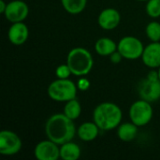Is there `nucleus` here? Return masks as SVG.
Instances as JSON below:
<instances>
[{"label":"nucleus","instance_id":"1","mask_svg":"<svg viewBox=\"0 0 160 160\" xmlns=\"http://www.w3.org/2000/svg\"><path fill=\"white\" fill-rule=\"evenodd\" d=\"M45 133L49 140L62 145L72 141L77 129L73 120L65 113H55L48 119L45 125Z\"/></svg>","mask_w":160,"mask_h":160},{"label":"nucleus","instance_id":"8","mask_svg":"<svg viewBox=\"0 0 160 160\" xmlns=\"http://www.w3.org/2000/svg\"><path fill=\"white\" fill-rule=\"evenodd\" d=\"M22 142L20 137L11 130L0 132V154L3 156H13L20 152Z\"/></svg>","mask_w":160,"mask_h":160},{"label":"nucleus","instance_id":"17","mask_svg":"<svg viewBox=\"0 0 160 160\" xmlns=\"http://www.w3.org/2000/svg\"><path fill=\"white\" fill-rule=\"evenodd\" d=\"M81 157L80 146L70 142H68L60 147V158L63 160H77Z\"/></svg>","mask_w":160,"mask_h":160},{"label":"nucleus","instance_id":"16","mask_svg":"<svg viewBox=\"0 0 160 160\" xmlns=\"http://www.w3.org/2000/svg\"><path fill=\"white\" fill-rule=\"evenodd\" d=\"M138 133V126L134 123H123L117 128V136L123 142L133 141Z\"/></svg>","mask_w":160,"mask_h":160},{"label":"nucleus","instance_id":"11","mask_svg":"<svg viewBox=\"0 0 160 160\" xmlns=\"http://www.w3.org/2000/svg\"><path fill=\"white\" fill-rule=\"evenodd\" d=\"M99 26L104 30H112L116 28L121 22V15L118 10L112 8L103 9L98 18Z\"/></svg>","mask_w":160,"mask_h":160},{"label":"nucleus","instance_id":"6","mask_svg":"<svg viewBox=\"0 0 160 160\" xmlns=\"http://www.w3.org/2000/svg\"><path fill=\"white\" fill-rule=\"evenodd\" d=\"M153 108L151 102L144 99L135 101L129 109V117L132 123L138 127H143L150 123L153 118Z\"/></svg>","mask_w":160,"mask_h":160},{"label":"nucleus","instance_id":"4","mask_svg":"<svg viewBox=\"0 0 160 160\" xmlns=\"http://www.w3.org/2000/svg\"><path fill=\"white\" fill-rule=\"evenodd\" d=\"M77 84L69 79H57L48 87L49 97L57 102H67L76 98Z\"/></svg>","mask_w":160,"mask_h":160},{"label":"nucleus","instance_id":"15","mask_svg":"<svg viewBox=\"0 0 160 160\" xmlns=\"http://www.w3.org/2000/svg\"><path fill=\"white\" fill-rule=\"evenodd\" d=\"M95 50L97 53L101 56H110L112 53L117 51V45L110 38H101L97 40L95 44Z\"/></svg>","mask_w":160,"mask_h":160},{"label":"nucleus","instance_id":"5","mask_svg":"<svg viewBox=\"0 0 160 160\" xmlns=\"http://www.w3.org/2000/svg\"><path fill=\"white\" fill-rule=\"evenodd\" d=\"M139 96L148 102H155L160 98V79L158 72L150 71L146 78L139 84Z\"/></svg>","mask_w":160,"mask_h":160},{"label":"nucleus","instance_id":"27","mask_svg":"<svg viewBox=\"0 0 160 160\" xmlns=\"http://www.w3.org/2000/svg\"><path fill=\"white\" fill-rule=\"evenodd\" d=\"M138 1H148V0H138Z\"/></svg>","mask_w":160,"mask_h":160},{"label":"nucleus","instance_id":"7","mask_svg":"<svg viewBox=\"0 0 160 160\" xmlns=\"http://www.w3.org/2000/svg\"><path fill=\"white\" fill-rule=\"evenodd\" d=\"M144 47L142 42L131 36L124 37L117 44V51L121 53L123 58L128 60H135L142 57Z\"/></svg>","mask_w":160,"mask_h":160},{"label":"nucleus","instance_id":"14","mask_svg":"<svg viewBox=\"0 0 160 160\" xmlns=\"http://www.w3.org/2000/svg\"><path fill=\"white\" fill-rule=\"evenodd\" d=\"M99 128L95 122H85L77 129L78 137L83 142H92L98 136Z\"/></svg>","mask_w":160,"mask_h":160},{"label":"nucleus","instance_id":"2","mask_svg":"<svg viewBox=\"0 0 160 160\" xmlns=\"http://www.w3.org/2000/svg\"><path fill=\"white\" fill-rule=\"evenodd\" d=\"M123 118L119 106L112 102L98 105L93 112V120L100 130H112L118 128Z\"/></svg>","mask_w":160,"mask_h":160},{"label":"nucleus","instance_id":"26","mask_svg":"<svg viewBox=\"0 0 160 160\" xmlns=\"http://www.w3.org/2000/svg\"><path fill=\"white\" fill-rule=\"evenodd\" d=\"M158 77H159V79H160V67L158 68Z\"/></svg>","mask_w":160,"mask_h":160},{"label":"nucleus","instance_id":"24","mask_svg":"<svg viewBox=\"0 0 160 160\" xmlns=\"http://www.w3.org/2000/svg\"><path fill=\"white\" fill-rule=\"evenodd\" d=\"M110 58H111V61L113 64H118V63H120V61L123 58V56L121 55V53L118 51H116V52H114L113 53H112L110 55Z\"/></svg>","mask_w":160,"mask_h":160},{"label":"nucleus","instance_id":"20","mask_svg":"<svg viewBox=\"0 0 160 160\" xmlns=\"http://www.w3.org/2000/svg\"><path fill=\"white\" fill-rule=\"evenodd\" d=\"M145 32H146L147 38L151 41L153 42L160 41V23L158 22H149L146 26Z\"/></svg>","mask_w":160,"mask_h":160},{"label":"nucleus","instance_id":"3","mask_svg":"<svg viewBox=\"0 0 160 160\" xmlns=\"http://www.w3.org/2000/svg\"><path fill=\"white\" fill-rule=\"evenodd\" d=\"M67 64L73 75L81 77L87 75L93 68L94 60L88 50L82 47L73 48L68 54Z\"/></svg>","mask_w":160,"mask_h":160},{"label":"nucleus","instance_id":"18","mask_svg":"<svg viewBox=\"0 0 160 160\" xmlns=\"http://www.w3.org/2000/svg\"><path fill=\"white\" fill-rule=\"evenodd\" d=\"M61 3L67 12L70 14H79L84 10L87 0H61Z\"/></svg>","mask_w":160,"mask_h":160},{"label":"nucleus","instance_id":"10","mask_svg":"<svg viewBox=\"0 0 160 160\" xmlns=\"http://www.w3.org/2000/svg\"><path fill=\"white\" fill-rule=\"evenodd\" d=\"M34 155L38 160H57L60 158V148L57 143L48 139L36 145Z\"/></svg>","mask_w":160,"mask_h":160},{"label":"nucleus","instance_id":"9","mask_svg":"<svg viewBox=\"0 0 160 160\" xmlns=\"http://www.w3.org/2000/svg\"><path fill=\"white\" fill-rule=\"evenodd\" d=\"M29 13V8L27 4L22 0H13L8 3L4 15L10 22H23Z\"/></svg>","mask_w":160,"mask_h":160},{"label":"nucleus","instance_id":"22","mask_svg":"<svg viewBox=\"0 0 160 160\" xmlns=\"http://www.w3.org/2000/svg\"><path fill=\"white\" fill-rule=\"evenodd\" d=\"M55 74L58 79H68V77L72 74V72L68 65L64 64V65H60L59 67H57L55 70Z\"/></svg>","mask_w":160,"mask_h":160},{"label":"nucleus","instance_id":"13","mask_svg":"<svg viewBox=\"0 0 160 160\" xmlns=\"http://www.w3.org/2000/svg\"><path fill=\"white\" fill-rule=\"evenodd\" d=\"M8 39L13 45H22L23 44L28 37H29V30L23 22H13L12 25L8 29Z\"/></svg>","mask_w":160,"mask_h":160},{"label":"nucleus","instance_id":"23","mask_svg":"<svg viewBox=\"0 0 160 160\" xmlns=\"http://www.w3.org/2000/svg\"><path fill=\"white\" fill-rule=\"evenodd\" d=\"M77 87L82 90V91H85L87 90L89 87H90V82L87 80V79H84V78H82L78 81L77 82Z\"/></svg>","mask_w":160,"mask_h":160},{"label":"nucleus","instance_id":"25","mask_svg":"<svg viewBox=\"0 0 160 160\" xmlns=\"http://www.w3.org/2000/svg\"><path fill=\"white\" fill-rule=\"evenodd\" d=\"M7 6H8V4L4 0H0V13L4 14V12L7 8Z\"/></svg>","mask_w":160,"mask_h":160},{"label":"nucleus","instance_id":"19","mask_svg":"<svg viewBox=\"0 0 160 160\" xmlns=\"http://www.w3.org/2000/svg\"><path fill=\"white\" fill-rule=\"evenodd\" d=\"M64 113L73 121L78 119L82 113L81 103L76 98L67 101L65 108H64Z\"/></svg>","mask_w":160,"mask_h":160},{"label":"nucleus","instance_id":"21","mask_svg":"<svg viewBox=\"0 0 160 160\" xmlns=\"http://www.w3.org/2000/svg\"><path fill=\"white\" fill-rule=\"evenodd\" d=\"M145 9L150 17H160V0H148Z\"/></svg>","mask_w":160,"mask_h":160},{"label":"nucleus","instance_id":"12","mask_svg":"<svg viewBox=\"0 0 160 160\" xmlns=\"http://www.w3.org/2000/svg\"><path fill=\"white\" fill-rule=\"evenodd\" d=\"M142 62L150 68H157L160 67V42H153L144 47L142 55Z\"/></svg>","mask_w":160,"mask_h":160}]
</instances>
